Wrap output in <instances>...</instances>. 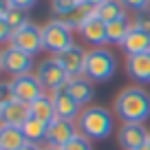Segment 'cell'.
<instances>
[{
    "label": "cell",
    "instance_id": "28",
    "mask_svg": "<svg viewBox=\"0 0 150 150\" xmlns=\"http://www.w3.org/2000/svg\"><path fill=\"white\" fill-rule=\"evenodd\" d=\"M122 2H124L126 9H132L135 13H137V11L148 9V5H150V0H122Z\"/></svg>",
    "mask_w": 150,
    "mask_h": 150
},
{
    "label": "cell",
    "instance_id": "22",
    "mask_svg": "<svg viewBox=\"0 0 150 150\" xmlns=\"http://www.w3.org/2000/svg\"><path fill=\"white\" fill-rule=\"evenodd\" d=\"M95 13H97L106 24L115 22V20H119V18H128L126 16V7H124L122 0H106V2H102V5L95 9Z\"/></svg>",
    "mask_w": 150,
    "mask_h": 150
},
{
    "label": "cell",
    "instance_id": "12",
    "mask_svg": "<svg viewBox=\"0 0 150 150\" xmlns=\"http://www.w3.org/2000/svg\"><path fill=\"white\" fill-rule=\"evenodd\" d=\"M31 117V110H29V104L13 99V102L0 104V122L2 126H18L22 128V124Z\"/></svg>",
    "mask_w": 150,
    "mask_h": 150
},
{
    "label": "cell",
    "instance_id": "30",
    "mask_svg": "<svg viewBox=\"0 0 150 150\" xmlns=\"http://www.w3.org/2000/svg\"><path fill=\"white\" fill-rule=\"evenodd\" d=\"M2 5H11V7H20V9H31L35 5V0H2Z\"/></svg>",
    "mask_w": 150,
    "mask_h": 150
},
{
    "label": "cell",
    "instance_id": "8",
    "mask_svg": "<svg viewBox=\"0 0 150 150\" xmlns=\"http://www.w3.org/2000/svg\"><path fill=\"white\" fill-rule=\"evenodd\" d=\"M9 84H11V91H13V97L20 99V102H24V104H31V102H35L38 97L44 95V86L40 84L38 75H33V73L13 77Z\"/></svg>",
    "mask_w": 150,
    "mask_h": 150
},
{
    "label": "cell",
    "instance_id": "34",
    "mask_svg": "<svg viewBox=\"0 0 150 150\" xmlns=\"http://www.w3.org/2000/svg\"><path fill=\"white\" fill-rule=\"evenodd\" d=\"M135 150H150V144H148V141H146L144 146H139V148H135Z\"/></svg>",
    "mask_w": 150,
    "mask_h": 150
},
{
    "label": "cell",
    "instance_id": "14",
    "mask_svg": "<svg viewBox=\"0 0 150 150\" xmlns=\"http://www.w3.org/2000/svg\"><path fill=\"white\" fill-rule=\"evenodd\" d=\"M51 97H53V104H55V115H57V117L69 119V122H77V117L82 115V110H84V108L75 102V99L71 97L64 88L51 93Z\"/></svg>",
    "mask_w": 150,
    "mask_h": 150
},
{
    "label": "cell",
    "instance_id": "20",
    "mask_svg": "<svg viewBox=\"0 0 150 150\" xmlns=\"http://www.w3.org/2000/svg\"><path fill=\"white\" fill-rule=\"evenodd\" d=\"M0 20L9 24L11 31H18V29L27 27L31 20H29V11L20 9V7H11V5H2V11H0Z\"/></svg>",
    "mask_w": 150,
    "mask_h": 150
},
{
    "label": "cell",
    "instance_id": "36",
    "mask_svg": "<svg viewBox=\"0 0 150 150\" xmlns=\"http://www.w3.org/2000/svg\"><path fill=\"white\" fill-rule=\"evenodd\" d=\"M148 144H150V139H148Z\"/></svg>",
    "mask_w": 150,
    "mask_h": 150
},
{
    "label": "cell",
    "instance_id": "13",
    "mask_svg": "<svg viewBox=\"0 0 150 150\" xmlns=\"http://www.w3.org/2000/svg\"><path fill=\"white\" fill-rule=\"evenodd\" d=\"M86 53L88 51H84L82 47L73 44L71 49H66L64 53H60V55H55V57L60 60V64L64 66L69 77H82V75H84V64H86Z\"/></svg>",
    "mask_w": 150,
    "mask_h": 150
},
{
    "label": "cell",
    "instance_id": "24",
    "mask_svg": "<svg viewBox=\"0 0 150 150\" xmlns=\"http://www.w3.org/2000/svg\"><path fill=\"white\" fill-rule=\"evenodd\" d=\"M93 13H95V7L86 5V2H80V5L73 9V13L66 18V22H69L73 29H80V27H82V24H84V22H86V20H88Z\"/></svg>",
    "mask_w": 150,
    "mask_h": 150
},
{
    "label": "cell",
    "instance_id": "26",
    "mask_svg": "<svg viewBox=\"0 0 150 150\" xmlns=\"http://www.w3.org/2000/svg\"><path fill=\"white\" fill-rule=\"evenodd\" d=\"M62 150H93V146H91L88 137H84L82 132H77L66 146H62Z\"/></svg>",
    "mask_w": 150,
    "mask_h": 150
},
{
    "label": "cell",
    "instance_id": "11",
    "mask_svg": "<svg viewBox=\"0 0 150 150\" xmlns=\"http://www.w3.org/2000/svg\"><path fill=\"white\" fill-rule=\"evenodd\" d=\"M150 139V132L146 130L144 124H122L117 130V141L124 150H135L144 146Z\"/></svg>",
    "mask_w": 150,
    "mask_h": 150
},
{
    "label": "cell",
    "instance_id": "19",
    "mask_svg": "<svg viewBox=\"0 0 150 150\" xmlns=\"http://www.w3.org/2000/svg\"><path fill=\"white\" fill-rule=\"evenodd\" d=\"M29 110H31V117L42 119V122H47V124H51L53 119L57 117V115H55V104H53V97H51V95H47V93H44L42 97H38L35 102L29 104Z\"/></svg>",
    "mask_w": 150,
    "mask_h": 150
},
{
    "label": "cell",
    "instance_id": "17",
    "mask_svg": "<svg viewBox=\"0 0 150 150\" xmlns=\"http://www.w3.org/2000/svg\"><path fill=\"white\" fill-rule=\"evenodd\" d=\"M122 49L126 51V55H139V53L150 51V35L139 29L137 24H132V29L128 31L126 40L122 42Z\"/></svg>",
    "mask_w": 150,
    "mask_h": 150
},
{
    "label": "cell",
    "instance_id": "16",
    "mask_svg": "<svg viewBox=\"0 0 150 150\" xmlns=\"http://www.w3.org/2000/svg\"><path fill=\"white\" fill-rule=\"evenodd\" d=\"M64 91L71 95V97L75 99V102L80 104V106H88L91 99H93L95 91H93V82L88 80V77H71L69 84L64 86Z\"/></svg>",
    "mask_w": 150,
    "mask_h": 150
},
{
    "label": "cell",
    "instance_id": "27",
    "mask_svg": "<svg viewBox=\"0 0 150 150\" xmlns=\"http://www.w3.org/2000/svg\"><path fill=\"white\" fill-rule=\"evenodd\" d=\"M132 24H137L139 29H144V31L150 35V9L137 11V13H135V20H132Z\"/></svg>",
    "mask_w": 150,
    "mask_h": 150
},
{
    "label": "cell",
    "instance_id": "7",
    "mask_svg": "<svg viewBox=\"0 0 150 150\" xmlns=\"http://www.w3.org/2000/svg\"><path fill=\"white\" fill-rule=\"evenodd\" d=\"M11 47L20 49V51L29 53V55H38L40 51H44V40H42V27L29 22L27 27L18 29L11 35Z\"/></svg>",
    "mask_w": 150,
    "mask_h": 150
},
{
    "label": "cell",
    "instance_id": "29",
    "mask_svg": "<svg viewBox=\"0 0 150 150\" xmlns=\"http://www.w3.org/2000/svg\"><path fill=\"white\" fill-rule=\"evenodd\" d=\"M13 91H11L9 82H2L0 84V104H7V102H13Z\"/></svg>",
    "mask_w": 150,
    "mask_h": 150
},
{
    "label": "cell",
    "instance_id": "35",
    "mask_svg": "<svg viewBox=\"0 0 150 150\" xmlns=\"http://www.w3.org/2000/svg\"><path fill=\"white\" fill-rule=\"evenodd\" d=\"M44 150H62V148H53V146H44Z\"/></svg>",
    "mask_w": 150,
    "mask_h": 150
},
{
    "label": "cell",
    "instance_id": "25",
    "mask_svg": "<svg viewBox=\"0 0 150 150\" xmlns=\"http://www.w3.org/2000/svg\"><path fill=\"white\" fill-rule=\"evenodd\" d=\"M80 2H82V0H51V11H53V16L66 20Z\"/></svg>",
    "mask_w": 150,
    "mask_h": 150
},
{
    "label": "cell",
    "instance_id": "15",
    "mask_svg": "<svg viewBox=\"0 0 150 150\" xmlns=\"http://www.w3.org/2000/svg\"><path fill=\"white\" fill-rule=\"evenodd\" d=\"M126 73L137 84H150V51L126 57Z\"/></svg>",
    "mask_w": 150,
    "mask_h": 150
},
{
    "label": "cell",
    "instance_id": "10",
    "mask_svg": "<svg viewBox=\"0 0 150 150\" xmlns=\"http://www.w3.org/2000/svg\"><path fill=\"white\" fill-rule=\"evenodd\" d=\"M77 31H80V35L84 38V42L93 44V49H97V47H102V44L108 42V24L104 22L97 13L91 16Z\"/></svg>",
    "mask_w": 150,
    "mask_h": 150
},
{
    "label": "cell",
    "instance_id": "3",
    "mask_svg": "<svg viewBox=\"0 0 150 150\" xmlns=\"http://www.w3.org/2000/svg\"><path fill=\"white\" fill-rule=\"evenodd\" d=\"M115 73H117V57L112 51H108L106 47H97L86 53L84 77L99 84V82H108Z\"/></svg>",
    "mask_w": 150,
    "mask_h": 150
},
{
    "label": "cell",
    "instance_id": "21",
    "mask_svg": "<svg viewBox=\"0 0 150 150\" xmlns=\"http://www.w3.org/2000/svg\"><path fill=\"white\" fill-rule=\"evenodd\" d=\"M22 132H24V137H27L29 144H42V141H47L49 124L42 122V119L29 117L27 122L22 124Z\"/></svg>",
    "mask_w": 150,
    "mask_h": 150
},
{
    "label": "cell",
    "instance_id": "2",
    "mask_svg": "<svg viewBox=\"0 0 150 150\" xmlns=\"http://www.w3.org/2000/svg\"><path fill=\"white\" fill-rule=\"evenodd\" d=\"M112 128H115L112 112L104 106H86L77 117V130L91 141H102L110 137Z\"/></svg>",
    "mask_w": 150,
    "mask_h": 150
},
{
    "label": "cell",
    "instance_id": "31",
    "mask_svg": "<svg viewBox=\"0 0 150 150\" xmlns=\"http://www.w3.org/2000/svg\"><path fill=\"white\" fill-rule=\"evenodd\" d=\"M11 35H13V31L9 29V24L0 20V40L2 42H11Z\"/></svg>",
    "mask_w": 150,
    "mask_h": 150
},
{
    "label": "cell",
    "instance_id": "1",
    "mask_svg": "<svg viewBox=\"0 0 150 150\" xmlns=\"http://www.w3.org/2000/svg\"><path fill=\"white\" fill-rule=\"evenodd\" d=\"M112 110L122 124H144L150 117V93L141 86H126L117 93Z\"/></svg>",
    "mask_w": 150,
    "mask_h": 150
},
{
    "label": "cell",
    "instance_id": "33",
    "mask_svg": "<svg viewBox=\"0 0 150 150\" xmlns=\"http://www.w3.org/2000/svg\"><path fill=\"white\" fill-rule=\"evenodd\" d=\"M82 2H86V5H91V7H95V9H97V7L102 5V2H106V0H82Z\"/></svg>",
    "mask_w": 150,
    "mask_h": 150
},
{
    "label": "cell",
    "instance_id": "23",
    "mask_svg": "<svg viewBox=\"0 0 150 150\" xmlns=\"http://www.w3.org/2000/svg\"><path fill=\"white\" fill-rule=\"evenodd\" d=\"M130 29H132V22L128 18H119V20H115V22H108V42L122 47V42L126 40Z\"/></svg>",
    "mask_w": 150,
    "mask_h": 150
},
{
    "label": "cell",
    "instance_id": "5",
    "mask_svg": "<svg viewBox=\"0 0 150 150\" xmlns=\"http://www.w3.org/2000/svg\"><path fill=\"white\" fill-rule=\"evenodd\" d=\"M35 75H38V80H40V84L44 86V91H49V93L62 91L71 80L69 73L64 71V66L60 64L57 57H47V60H42L38 64Z\"/></svg>",
    "mask_w": 150,
    "mask_h": 150
},
{
    "label": "cell",
    "instance_id": "32",
    "mask_svg": "<svg viewBox=\"0 0 150 150\" xmlns=\"http://www.w3.org/2000/svg\"><path fill=\"white\" fill-rule=\"evenodd\" d=\"M20 150H44V148L40 144H27L24 148H20Z\"/></svg>",
    "mask_w": 150,
    "mask_h": 150
},
{
    "label": "cell",
    "instance_id": "6",
    "mask_svg": "<svg viewBox=\"0 0 150 150\" xmlns=\"http://www.w3.org/2000/svg\"><path fill=\"white\" fill-rule=\"evenodd\" d=\"M0 69L9 73L11 77H20V75H29L33 71V55L20 51V49L7 44L0 53Z\"/></svg>",
    "mask_w": 150,
    "mask_h": 150
},
{
    "label": "cell",
    "instance_id": "9",
    "mask_svg": "<svg viewBox=\"0 0 150 150\" xmlns=\"http://www.w3.org/2000/svg\"><path fill=\"white\" fill-rule=\"evenodd\" d=\"M77 122H69V119L55 117L51 124H49V132H47V146H53V148H62L66 146L75 135H77Z\"/></svg>",
    "mask_w": 150,
    "mask_h": 150
},
{
    "label": "cell",
    "instance_id": "4",
    "mask_svg": "<svg viewBox=\"0 0 150 150\" xmlns=\"http://www.w3.org/2000/svg\"><path fill=\"white\" fill-rule=\"evenodd\" d=\"M42 40H44V51H49L55 57L75 44L73 42V27L62 18L49 20L42 27Z\"/></svg>",
    "mask_w": 150,
    "mask_h": 150
},
{
    "label": "cell",
    "instance_id": "18",
    "mask_svg": "<svg viewBox=\"0 0 150 150\" xmlns=\"http://www.w3.org/2000/svg\"><path fill=\"white\" fill-rule=\"evenodd\" d=\"M29 141L22 128L18 126H0V150H20Z\"/></svg>",
    "mask_w": 150,
    "mask_h": 150
}]
</instances>
